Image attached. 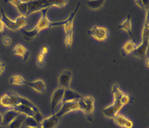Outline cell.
I'll use <instances>...</instances> for the list:
<instances>
[{"label": "cell", "instance_id": "obj_23", "mask_svg": "<svg viewBox=\"0 0 149 128\" xmlns=\"http://www.w3.org/2000/svg\"><path fill=\"white\" fill-rule=\"evenodd\" d=\"M112 93L113 94V98L115 101L120 102L122 98L125 96V93L120 88L118 83H114L112 86ZM121 103V102H120Z\"/></svg>", "mask_w": 149, "mask_h": 128}, {"label": "cell", "instance_id": "obj_30", "mask_svg": "<svg viewBox=\"0 0 149 128\" xmlns=\"http://www.w3.org/2000/svg\"><path fill=\"white\" fill-rule=\"evenodd\" d=\"M50 51V47L48 46V45H44L42 46V48H41L40 52L44 55V56H46V55L48 54Z\"/></svg>", "mask_w": 149, "mask_h": 128}, {"label": "cell", "instance_id": "obj_17", "mask_svg": "<svg viewBox=\"0 0 149 128\" xmlns=\"http://www.w3.org/2000/svg\"><path fill=\"white\" fill-rule=\"evenodd\" d=\"M15 7L17 10L19 15H27V7H28L29 1H23V0H13V1H9Z\"/></svg>", "mask_w": 149, "mask_h": 128}, {"label": "cell", "instance_id": "obj_3", "mask_svg": "<svg viewBox=\"0 0 149 128\" xmlns=\"http://www.w3.org/2000/svg\"><path fill=\"white\" fill-rule=\"evenodd\" d=\"M80 3H78L77 5L76 6L75 8L74 9L71 13L66 18V23L63 25V29H64L65 34H66V37H65L64 43L66 45L67 50L69 51L70 48H71V45L73 44V41H74V18H75L76 15L78 13L79 10Z\"/></svg>", "mask_w": 149, "mask_h": 128}, {"label": "cell", "instance_id": "obj_15", "mask_svg": "<svg viewBox=\"0 0 149 128\" xmlns=\"http://www.w3.org/2000/svg\"><path fill=\"white\" fill-rule=\"evenodd\" d=\"M83 96L79 94L77 91L70 89H64V94L63 97V102H78Z\"/></svg>", "mask_w": 149, "mask_h": 128}, {"label": "cell", "instance_id": "obj_21", "mask_svg": "<svg viewBox=\"0 0 149 128\" xmlns=\"http://www.w3.org/2000/svg\"><path fill=\"white\" fill-rule=\"evenodd\" d=\"M19 115L15 109H9L3 115V125H8Z\"/></svg>", "mask_w": 149, "mask_h": 128}, {"label": "cell", "instance_id": "obj_20", "mask_svg": "<svg viewBox=\"0 0 149 128\" xmlns=\"http://www.w3.org/2000/svg\"><path fill=\"white\" fill-rule=\"evenodd\" d=\"M118 28H119L120 30H124L125 32H126L127 35L130 36V37H132V36H133L131 17H130V15H127V17L125 19V20L123 21L122 23L120 24V25L118 26Z\"/></svg>", "mask_w": 149, "mask_h": 128}, {"label": "cell", "instance_id": "obj_2", "mask_svg": "<svg viewBox=\"0 0 149 128\" xmlns=\"http://www.w3.org/2000/svg\"><path fill=\"white\" fill-rule=\"evenodd\" d=\"M67 0H38L29 1L27 7V16L33 14L40 13L45 10H49L51 7H56L63 8L67 4Z\"/></svg>", "mask_w": 149, "mask_h": 128}, {"label": "cell", "instance_id": "obj_27", "mask_svg": "<svg viewBox=\"0 0 149 128\" xmlns=\"http://www.w3.org/2000/svg\"><path fill=\"white\" fill-rule=\"evenodd\" d=\"M135 2L140 9L144 10H148V0H136Z\"/></svg>", "mask_w": 149, "mask_h": 128}, {"label": "cell", "instance_id": "obj_29", "mask_svg": "<svg viewBox=\"0 0 149 128\" xmlns=\"http://www.w3.org/2000/svg\"><path fill=\"white\" fill-rule=\"evenodd\" d=\"M2 43L4 44L5 46H10L13 43V40L9 36H5L2 38Z\"/></svg>", "mask_w": 149, "mask_h": 128}, {"label": "cell", "instance_id": "obj_14", "mask_svg": "<svg viewBox=\"0 0 149 128\" xmlns=\"http://www.w3.org/2000/svg\"><path fill=\"white\" fill-rule=\"evenodd\" d=\"M59 120H60V118L56 117L55 114H54L46 118L42 119V120L39 124V126L40 128H56L57 125L58 124Z\"/></svg>", "mask_w": 149, "mask_h": 128}, {"label": "cell", "instance_id": "obj_4", "mask_svg": "<svg viewBox=\"0 0 149 128\" xmlns=\"http://www.w3.org/2000/svg\"><path fill=\"white\" fill-rule=\"evenodd\" d=\"M79 110L83 112L87 117L88 120H92V116L95 112V99L92 96H84L82 97L78 102Z\"/></svg>", "mask_w": 149, "mask_h": 128}, {"label": "cell", "instance_id": "obj_19", "mask_svg": "<svg viewBox=\"0 0 149 128\" xmlns=\"http://www.w3.org/2000/svg\"><path fill=\"white\" fill-rule=\"evenodd\" d=\"M137 47V44L133 40H129L123 45L121 53L123 56H127L131 55Z\"/></svg>", "mask_w": 149, "mask_h": 128}, {"label": "cell", "instance_id": "obj_22", "mask_svg": "<svg viewBox=\"0 0 149 128\" xmlns=\"http://www.w3.org/2000/svg\"><path fill=\"white\" fill-rule=\"evenodd\" d=\"M28 19L27 15H19L16 19H15V31L23 28L25 26L27 25Z\"/></svg>", "mask_w": 149, "mask_h": 128}, {"label": "cell", "instance_id": "obj_8", "mask_svg": "<svg viewBox=\"0 0 149 128\" xmlns=\"http://www.w3.org/2000/svg\"><path fill=\"white\" fill-rule=\"evenodd\" d=\"M79 110L78 103L77 102H63V104L61 106L58 111L55 113V115L58 118H61L63 115L69 113L71 112H75V111Z\"/></svg>", "mask_w": 149, "mask_h": 128}, {"label": "cell", "instance_id": "obj_28", "mask_svg": "<svg viewBox=\"0 0 149 128\" xmlns=\"http://www.w3.org/2000/svg\"><path fill=\"white\" fill-rule=\"evenodd\" d=\"M45 56H44L42 53L40 51L38 53L37 56V64L38 66L42 67L45 65Z\"/></svg>", "mask_w": 149, "mask_h": 128}, {"label": "cell", "instance_id": "obj_7", "mask_svg": "<svg viewBox=\"0 0 149 128\" xmlns=\"http://www.w3.org/2000/svg\"><path fill=\"white\" fill-rule=\"evenodd\" d=\"M123 107V105L120 103V102L114 100L112 104L103 109V115L107 118L114 119L115 116L119 114L120 111L122 109Z\"/></svg>", "mask_w": 149, "mask_h": 128}, {"label": "cell", "instance_id": "obj_5", "mask_svg": "<svg viewBox=\"0 0 149 128\" xmlns=\"http://www.w3.org/2000/svg\"><path fill=\"white\" fill-rule=\"evenodd\" d=\"M19 95L13 94H4L0 98V105L10 109H15L20 104Z\"/></svg>", "mask_w": 149, "mask_h": 128}, {"label": "cell", "instance_id": "obj_9", "mask_svg": "<svg viewBox=\"0 0 149 128\" xmlns=\"http://www.w3.org/2000/svg\"><path fill=\"white\" fill-rule=\"evenodd\" d=\"M72 72L70 70L66 69L63 70L61 72L58 77V87L63 88V89H66L70 88L71 80H72Z\"/></svg>", "mask_w": 149, "mask_h": 128}, {"label": "cell", "instance_id": "obj_11", "mask_svg": "<svg viewBox=\"0 0 149 128\" xmlns=\"http://www.w3.org/2000/svg\"><path fill=\"white\" fill-rule=\"evenodd\" d=\"M148 49V40H142L139 45H137L136 48L132 55L138 59H144L147 56Z\"/></svg>", "mask_w": 149, "mask_h": 128}, {"label": "cell", "instance_id": "obj_32", "mask_svg": "<svg viewBox=\"0 0 149 128\" xmlns=\"http://www.w3.org/2000/svg\"><path fill=\"white\" fill-rule=\"evenodd\" d=\"M4 31H5V27H4L2 21L0 19V35L3 34L4 33Z\"/></svg>", "mask_w": 149, "mask_h": 128}, {"label": "cell", "instance_id": "obj_31", "mask_svg": "<svg viewBox=\"0 0 149 128\" xmlns=\"http://www.w3.org/2000/svg\"><path fill=\"white\" fill-rule=\"evenodd\" d=\"M6 69V63L3 61H0V76L3 74Z\"/></svg>", "mask_w": 149, "mask_h": 128}, {"label": "cell", "instance_id": "obj_18", "mask_svg": "<svg viewBox=\"0 0 149 128\" xmlns=\"http://www.w3.org/2000/svg\"><path fill=\"white\" fill-rule=\"evenodd\" d=\"M0 12H1V20L2 21L3 24H4V27H7L8 30H11V31H15V19H12L9 17L7 15L4 10H3L2 7H1L0 8Z\"/></svg>", "mask_w": 149, "mask_h": 128}, {"label": "cell", "instance_id": "obj_6", "mask_svg": "<svg viewBox=\"0 0 149 128\" xmlns=\"http://www.w3.org/2000/svg\"><path fill=\"white\" fill-rule=\"evenodd\" d=\"M88 34L99 42H104L109 37V30L107 27L95 25L91 27Z\"/></svg>", "mask_w": 149, "mask_h": 128}, {"label": "cell", "instance_id": "obj_34", "mask_svg": "<svg viewBox=\"0 0 149 128\" xmlns=\"http://www.w3.org/2000/svg\"><path fill=\"white\" fill-rule=\"evenodd\" d=\"M25 128H40V127L39 125L36 126V127H26V126H25Z\"/></svg>", "mask_w": 149, "mask_h": 128}, {"label": "cell", "instance_id": "obj_24", "mask_svg": "<svg viewBox=\"0 0 149 128\" xmlns=\"http://www.w3.org/2000/svg\"><path fill=\"white\" fill-rule=\"evenodd\" d=\"M9 83L11 85H16V86H23L26 85L27 81L24 79L23 77L20 75L12 76L9 79Z\"/></svg>", "mask_w": 149, "mask_h": 128}, {"label": "cell", "instance_id": "obj_33", "mask_svg": "<svg viewBox=\"0 0 149 128\" xmlns=\"http://www.w3.org/2000/svg\"><path fill=\"white\" fill-rule=\"evenodd\" d=\"M3 125V115L0 112V126Z\"/></svg>", "mask_w": 149, "mask_h": 128}, {"label": "cell", "instance_id": "obj_16", "mask_svg": "<svg viewBox=\"0 0 149 128\" xmlns=\"http://www.w3.org/2000/svg\"><path fill=\"white\" fill-rule=\"evenodd\" d=\"M114 120L117 125L123 128H132L133 126V122L123 115H117L114 117Z\"/></svg>", "mask_w": 149, "mask_h": 128}, {"label": "cell", "instance_id": "obj_25", "mask_svg": "<svg viewBox=\"0 0 149 128\" xmlns=\"http://www.w3.org/2000/svg\"><path fill=\"white\" fill-rule=\"evenodd\" d=\"M104 3H105L104 0H90V1H86V4L90 10H97L101 9Z\"/></svg>", "mask_w": 149, "mask_h": 128}, {"label": "cell", "instance_id": "obj_26", "mask_svg": "<svg viewBox=\"0 0 149 128\" xmlns=\"http://www.w3.org/2000/svg\"><path fill=\"white\" fill-rule=\"evenodd\" d=\"M25 116L19 115L10 124L7 125V128H20L25 120Z\"/></svg>", "mask_w": 149, "mask_h": 128}, {"label": "cell", "instance_id": "obj_1", "mask_svg": "<svg viewBox=\"0 0 149 128\" xmlns=\"http://www.w3.org/2000/svg\"><path fill=\"white\" fill-rule=\"evenodd\" d=\"M48 10H45L44 11L41 12L42 15H41V17L38 22V23L36 24V25L31 30L25 29L22 31V36L26 40H30L35 38L42 30L48 28H52V27H55L63 26L64 24L66 23V19H63V20L52 22V21L48 19Z\"/></svg>", "mask_w": 149, "mask_h": 128}, {"label": "cell", "instance_id": "obj_10", "mask_svg": "<svg viewBox=\"0 0 149 128\" xmlns=\"http://www.w3.org/2000/svg\"><path fill=\"white\" fill-rule=\"evenodd\" d=\"M64 94V89L57 88L53 92L51 99V111L52 113L55 114V111L57 109L58 106L63 102V97Z\"/></svg>", "mask_w": 149, "mask_h": 128}, {"label": "cell", "instance_id": "obj_35", "mask_svg": "<svg viewBox=\"0 0 149 128\" xmlns=\"http://www.w3.org/2000/svg\"><path fill=\"white\" fill-rule=\"evenodd\" d=\"M146 66L148 68V58H147V60H146Z\"/></svg>", "mask_w": 149, "mask_h": 128}, {"label": "cell", "instance_id": "obj_36", "mask_svg": "<svg viewBox=\"0 0 149 128\" xmlns=\"http://www.w3.org/2000/svg\"><path fill=\"white\" fill-rule=\"evenodd\" d=\"M0 61H1V55H0Z\"/></svg>", "mask_w": 149, "mask_h": 128}, {"label": "cell", "instance_id": "obj_12", "mask_svg": "<svg viewBox=\"0 0 149 128\" xmlns=\"http://www.w3.org/2000/svg\"><path fill=\"white\" fill-rule=\"evenodd\" d=\"M13 54L19 56L22 59L23 62H27L30 58V52L26 47L22 45V44H17L14 47Z\"/></svg>", "mask_w": 149, "mask_h": 128}, {"label": "cell", "instance_id": "obj_13", "mask_svg": "<svg viewBox=\"0 0 149 128\" xmlns=\"http://www.w3.org/2000/svg\"><path fill=\"white\" fill-rule=\"evenodd\" d=\"M26 85L39 94H44L46 91L45 83L42 79H36L31 81H27Z\"/></svg>", "mask_w": 149, "mask_h": 128}]
</instances>
